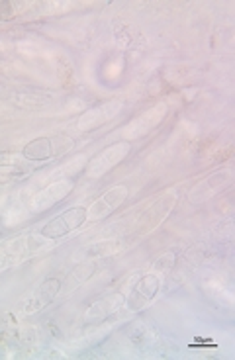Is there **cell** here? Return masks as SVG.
<instances>
[{
  "label": "cell",
  "mask_w": 235,
  "mask_h": 360,
  "mask_svg": "<svg viewBox=\"0 0 235 360\" xmlns=\"http://www.w3.org/2000/svg\"><path fill=\"white\" fill-rule=\"evenodd\" d=\"M75 145H77V141L67 134L37 137L22 149V157L30 162L51 161V159L69 153L71 149H75Z\"/></svg>",
  "instance_id": "obj_1"
},
{
  "label": "cell",
  "mask_w": 235,
  "mask_h": 360,
  "mask_svg": "<svg viewBox=\"0 0 235 360\" xmlns=\"http://www.w3.org/2000/svg\"><path fill=\"white\" fill-rule=\"evenodd\" d=\"M89 217V210L87 207H71L63 214L55 216L53 219H49L42 229H39V235L46 237V239H61L65 235L72 233L75 229H79L84 225Z\"/></svg>",
  "instance_id": "obj_2"
},
{
  "label": "cell",
  "mask_w": 235,
  "mask_h": 360,
  "mask_svg": "<svg viewBox=\"0 0 235 360\" xmlns=\"http://www.w3.org/2000/svg\"><path fill=\"white\" fill-rule=\"evenodd\" d=\"M34 171L32 162L26 161L22 155H0V182H14L30 176Z\"/></svg>",
  "instance_id": "obj_3"
},
{
  "label": "cell",
  "mask_w": 235,
  "mask_h": 360,
  "mask_svg": "<svg viewBox=\"0 0 235 360\" xmlns=\"http://www.w3.org/2000/svg\"><path fill=\"white\" fill-rule=\"evenodd\" d=\"M127 198V188L126 186H116V188H112L110 192H106L104 196L100 200H96L94 204L89 210V214H92L94 217H102L110 214V212H114L118 206H122Z\"/></svg>",
  "instance_id": "obj_4"
}]
</instances>
